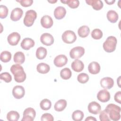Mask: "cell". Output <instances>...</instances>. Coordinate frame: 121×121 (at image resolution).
I'll use <instances>...</instances> for the list:
<instances>
[{
    "label": "cell",
    "instance_id": "obj_24",
    "mask_svg": "<svg viewBox=\"0 0 121 121\" xmlns=\"http://www.w3.org/2000/svg\"><path fill=\"white\" fill-rule=\"evenodd\" d=\"M13 60L15 63L19 64H21L25 62V54L22 52H17L14 55Z\"/></svg>",
    "mask_w": 121,
    "mask_h": 121
},
{
    "label": "cell",
    "instance_id": "obj_25",
    "mask_svg": "<svg viewBox=\"0 0 121 121\" xmlns=\"http://www.w3.org/2000/svg\"><path fill=\"white\" fill-rule=\"evenodd\" d=\"M37 71L41 74L47 73L50 69L49 65L45 63H40L36 66Z\"/></svg>",
    "mask_w": 121,
    "mask_h": 121
},
{
    "label": "cell",
    "instance_id": "obj_29",
    "mask_svg": "<svg viewBox=\"0 0 121 121\" xmlns=\"http://www.w3.org/2000/svg\"><path fill=\"white\" fill-rule=\"evenodd\" d=\"M72 75V72L71 70L68 68H65L62 69L60 72V77L64 79L67 80L70 78Z\"/></svg>",
    "mask_w": 121,
    "mask_h": 121
},
{
    "label": "cell",
    "instance_id": "obj_7",
    "mask_svg": "<svg viewBox=\"0 0 121 121\" xmlns=\"http://www.w3.org/2000/svg\"><path fill=\"white\" fill-rule=\"evenodd\" d=\"M36 116V112L34 109L28 107L23 112V117L22 121H33Z\"/></svg>",
    "mask_w": 121,
    "mask_h": 121
},
{
    "label": "cell",
    "instance_id": "obj_30",
    "mask_svg": "<svg viewBox=\"0 0 121 121\" xmlns=\"http://www.w3.org/2000/svg\"><path fill=\"white\" fill-rule=\"evenodd\" d=\"M40 106L43 110H48L52 106L51 101L48 99H44L41 101L40 103Z\"/></svg>",
    "mask_w": 121,
    "mask_h": 121
},
{
    "label": "cell",
    "instance_id": "obj_41",
    "mask_svg": "<svg viewBox=\"0 0 121 121\" xmlns=\"http://www.w3.org/2000/svg\"><path fill=\"white\" fill-rule=\"evenodd\" d=\"M114 100L119 104H121V92L120 91L116 92L114 96Z\"/></svg>",
    "mask_w": 121,
    "mask_h": 121
},
{
    "label": "cell",
    "instance_id": "obj_17",
    "mask_svg": "<svg viewBox=\"0 0 121 121\" xmlns=\"http://www.w3.org/2000/svg\"><path fill=\"white\" fill-rule=\"evenodd\" d=\"M34 41L30 38H24L21 43L20 45L21 48L25 50H28L35 45Z\"/></svg>",
    "mask_w": 121,
    "mask_h": 121
},
{
    "label": "cell",
    "instance_id": "obj_14",
    "mask_svg": "<svg viewBox=\"0 0 121 121\" xmlns=\"http://www.w3.org/2000/svg\"><path fill=\"white\" fill-rule=\"evenodd\" d=\"M101 86L105 89H110L114 85L113 79L110 77H104L100 80Z\"/></svg>",
    "mask_w": 121,
    "mask_h": 121
},
{
    "label": "cell",
    "instance_id": "obj_5",
    "mask_svg": "<svg viewBox=\"0 0 121 121\" xmlns=\"http://www.w3.org/2000/svg\"><path fill=\"white\" fill-rule=\"evenodd\" d=\"M63 41L66 43H72L77 39L75 33L71 30H67L63 32L61 36Z\"/></svg>",
    "mask_w": 121,
    "mask_h": 121
},
{
    "label": "cell",
    "instance_id": "obj_3",
    "mask_svg": "<svg viewBox=\"0 0 121 121\" xmlns=\"http://www.w3.org/2000/svg\"><path fill=\"white\" fill-rule=\"evenodd\" d=\"M117 43L116 38L113 36H108L103 44L104 50L107 52H112L115 51Z\"/></svg>",
    "mask_w": 121,
    "mask_h": 121
},
{
    "label": "cell",
    "instance_id": "obj_2",
    "mask_svg": "<svg viewBox=\"0 0 121 121\" xmlns=\"http://www.w3.org/2000/svg\"><path fill=\"white\" fill-rule=\"evenodd\" d=\"M104 110L107 113L110 119L112 121H118L121 118V107L115 104H110Z\"/></svg>",
    "mask_w": 121,
    "mask_h": 121
},
{
    "label": "cell",
    "instance_id": "obj_12",
    "mask_svg": "<svg viewBox=\"0 0 121 121\" xmlns=\"http://www.w3.org/2000/svg\"><path fill=\"white\" fill-rule=\"evenodd\" d=\"M68 62L67 56L64 54H60L57 56L54 59L53 63L57 67H62L65 65Z\"/></svg>",
    "mask_w": 121,
    "mask_h": 121
},
{
    "label": "cell",
    "instance_id": "obj_21",
    "mask_svg": "<svg viewBox=\"0 0 121 121\" xmlns=\"http://www.w3.org/2000/svg\"><path fill=\"white\" fill-rule=\"evenodd\" d=\"M87 4L92 6L93 9L96 10L101 9L104 6V4L101 0H86Z\"/></svg>",
    "mask_w": 121,
    "mask_h": 121
},
{
    "label": "cell",
    "instance_id": "obj_16",
    "mask_svg": "<svg viewBox=\"0 0 121 121\" xmlns=\"http://www.w3.org/2000/svg\"><path fill=\"white\" fill-rule=\"evenodd\" d=\"M40 22L42 26L45 28H51L53 24L52 18L48 15L43 16L41 18Z\"/></svg>",
    "mask_w": 121,
    "mask_h": 121
},
{
    "label": "cell",
    "instance_id": "obj_31",
    "mask_svg": "<svg viewBox=\"0 0 121 121\" xmlns=\"http://www.w3.org/2000/svg\"><path fill=\"white\" fill-rule=\"evenodd\" d=\"M0 59L1 61L3 62H8L11 59V53L8 51H3L0 53Z\"/></svg>",
    "mask_w": 121,
    "mask_h": 121
},
{
    "label": "cell",
    "instance_id": "obj_9",
    "mask_svg": "<svg viewBox=\"0 0 121 121\" xmlns=\"http://www.w3.org/2000/svg\"><path fill=\"white\" fill-rule=\"evenodd\" d=\"M21 39L20 34L17 32H13L10 34L7 38L9 43L11 46H15L17 45Z\"/></svg>",
    "mask_w": 121,
    "mask_h": 121
},
{
    "label": "cell",
    "instance_id": "obj_34",
    "mask_svg": "<svg viewBox=\"0 0 121 121\" xmlns=\"http://www.w3.org/2000/svg\"><path fill=\"white\" fill-rule=\"evenodd\" d=\"M91 36L92 37L96 40L100 39L103 35L102 31L98 28L94 29L91 32Z\"/></svg>",
    "mask_w": 121,
    "mask_h": 121
},
{
    "label": "cell",
    "instance_id": "obj_6",
    "mask_svg": "<svg viewBox=\"0 0 121 121\" xmlns=\"http://www.w3.org/2000/svg\"><path fill=\"white\" fill-rule=\"evenodd\" d=\"M85 53V49L81 46L73 48L69 52V56L71 59H78L81 58Z\"/></svg>",
    "mask_w": 121,
    "mask_h": 121
},
{
    "label": "cell",
    "instance_id": "obj_37",
    "mask_svg": "<svg viewBox=\"0 0 121 121\" xmlns=\"http://www.w3.org/2000/svg\"><path fill=\"white\" fill-rule=\"evenodd\" d=\"M9 9L7 7L3 5L0 6V18H5L8 14Z\"/></svg>",
    "mask_w": 121,
    "mask_h": 121
},
{
    "label": "cell",
    "instance_id": "obj_11",
    "mask_svg": "<svg viewBox=\"0 0 121 121\" xmlns=\"http://www.w3.org/2000/svg\"><path fill=\"white\" fill-rule=\"evenodd\" d=\"M111 95L110 93L105 89L100 90L97 94V99L103 103H105L110 100Z\"/></svg>",
    "mask_w": 121,
    "mask_h": 121
},
{
    "label": "cell",
    "instance_id": "obj_1",
    "mask_svg": "<svg viewBox=\"0 0 121 121\" xmlns=\"http://www.w3.org/2000/svg\"><path fill=\"white\" fill-rule=\"evenodd\" d=\"M10 71L14 77L15 81L18 83L24 82L26 79V74L24 69L19 64L13 65L10 68Z\"/></svg>",
    "mask_w": 121,
    "mask_h": 121
},
{
    "label": "cell",
    "instance_id": "obj_32",
    "mask_svg": "<svg viewBox=\"0 0 121 121\" xmlns=\"http://www.w3.org/2000/svg\"><path fill=\"white\" fill-rule=\"evenodd\" d=\"M84 116V113L80 110H76L72 114V118L75 121H81Z\"/></svg>",
    "mask_w": 121,
    "mask_h": 121
},
{
    "label": "cell",
    "instance_id": "obj_44",
    "mask_svg": "<svg viewBox=\"0 0 121 121\" xmlns=\"http://www.w3.org/2000/svg\"><path fill=\"white\" fill-rule=\"evenodd\" d=\"M48 1L50 3H54L55 2H56L57 1V0H48Z\"/></svg>",
    "mask_w": 121,
    "mask_h": 121
},
{
    "label": "cell",
    "instance_id": "obj_40",
    "mask_svg": "<svg viewBox=\"0 0 121 121\" xmlns=\"http://www.w3.org/2000/svg\"><path fill=\"white\" fill-rule=\"evenodd\" d=\"M17 2H18L20 3V5L24 7H27L32 5L33 3V0H17Z\"/></svg>",
    "mask_w": 121,
    "mask_h": 121
},
{
    "label": "cell",
    "instance_id": "obj_43",
    "mask_svg": "<svg viewBox=\"0 0 121 121\" xmlns=\"http://www.w3.org/2000/svg\"><path fill=\"white\" fill-rule=\"evenodd\" d=\"M105 2L108 4V5H112L115 2V0H105Z\"/></svg>",
    "mask_w": 121,
    "mask_h": 121
},
{
    "label": "cell",
    "instance_id": "obj_36",
    "mask_svg": "<svg viewBox=\"0 0 121 121\" xmlns=\"http://www.w3.org/2000/svg\"><path fill=\"white\" fill-rule=\"evenodd\" d=\"M0 79L4 80L6 83H9L12 80V77L8 72H3L0 74Z\"/></svg>",
    "mask_w": 121,
    "mask_h": 121
},
{
    "label": "cell",
    "instance_id": "obj_20",
    "mask_svg": "<svg viewBox=\"0 0 121 121\" xmlns=\"http://www.w3.org/2000/svg\"><path fill=\"white\" fill-rule=\"evenodd\" d=\"M101 67L100 64L96 61H93L89 63L88 66V70L92 74H97L100 71Z\"/></svg>",
    "mask_w": 121,
    "mask_h": 121
},
{
    "label": "cell",
    "instance_id": "obj_4",
    "mask_svg": "<svg viewBox=\"0 0 121 121\" xmlns=\"http://www.w3.org/2000/svg\"><path fill=\"white\" fill-rule=\"evenodd\" d=\"M36 17L37 13L33 9L27 10L26 12L25 16L24 18L23 22L24 25L27 27L31 26L33 25Z\"/></svg>",
    "mask_w": 121,
    "mask_h": 121
},
{
    "label": "cell",
    "instance_id": "obj_22",
    "mask_svg": "<svg viewBox=\"0 0 121 121\" xmlns=\"http://www.w3.org/2000/svg\"><path fill=\"white\" fill-rule=\"evenodd\" d=\"M67 102L65 99H60L57 101L54 106V110L57 112L63 111L67 106Z\"/></svg>",
    "mask_w": 121,
    "mask_h": 121
},
{
    "label": "cell",
    "instance_id": "obj_8",
    "mask_svg": "<svg viewBox=\"0 0 121 121\" xmlns=\"http://www.w3.org/2000/svg\"><path fill=\"white\" fill-rule=\"evenodd\" d=\"M40 41L43 44L46 46H50L54 43V38L51 34L45 33L41 35Z\"/></svg>",
    "mask_w": 121,
    "mask_h": 121
},
{
    "label": "cell",
    "instance_id": "obj_23",
    "mask_svg": "<svg viewBox=\"0 0 121 121\" xmlns=\"http://www.w3.org/2000/svg\"><path fill=\"white\" fill-rule=\"evenodd\" d=\"M106 17L108 21L112 23H116L119 18L118 13L113 10H109L107 13Z\"/></svg>",
    "mask_w": 121,
    "mask_h": 121
},
{
    "label": "cell",
    "instance_id": "obj_38",
    "mask_svg": "<svg viewBox=\"0 0 121 121\" xmlns=\"http://www.w3.org/2000/svg\"><path fill=\"white\" fill-rule=\"evenodd\" d=\"M99 119L101 121H110V119L107 113L104 110L101 112L99 114Z\"/></svg>",
    "mask_w": 121,
    "mask_h": 121
},
{
    "label": "cell",
    "instance_id": "obj_33",
    "mask_svg": "<svg viewBox=\"0 0 121 121\" xmlns=\"http://www.w3.org/2000/svg\"><path fill=\"white\" fill-rule=\"evenodd\" d=\"M60 1L64 4H67L71 9L77 8L79 5V1L78 0H60Z\"/></svg>",
    "mask_w": 121,
    "mask_h": 121
},
{
    "label": "cell",
    "instance_id": "obj_19",
    "mask_svg": "<svg viewBox=\"0 0 121 121\" xmlns=\"http://www.w3.org/2000/svg\"><path fill=\"white\" fill-rule=\"evenodd\" d=\"M71 67L74 71L77 72H79L83 70L84 68V64L81 60L76 59L72 62Z\"/></svg>",
    "mask_w": 121,
    "mask_h": 121
},
{
    "label": "cell",
    "instance_id": "obj_26",
    "mask_svg": "<svg viewBox=\"0 0 121 121\" xmlns=\"http://www.w3.org/2000/svg\"><path fill=\"white\" fill-rule=\"evenodd\" d=\"M90 33V29L87 26H80L78 30V35L82 38L86 37Z\"/></svg>",
    "mask_w": 121,
    "mask_h": 121
},
{
    "label": "cell",
    "instance_id": "obj_15",
    "mask_svg": "<svg viewBox=\"0 0 121 121\" xmlns=\"http://www.w3.org/2000/svg\"><path fill=\"white\" fill-rule=\"evenodd\" d=\"M23 14V10L19 8H16L14 9L10 14V19L13 21L19 20L22 17Z\"/></svg>",
    "mask_w": 121,
    "mask_h": 121
},
{
    "label": "cell",
    "instance_id": "obj_18",
    "mask_svg": "<svg viewBox=\"0 0 121 121\" xmlns=\"http://www.w3.org/2000/svg\"><path fill=\"white\" fill-rule=\"evenodd\" d=\"M66 10L62 6H58L54 10V17L58 20L62 19L66 15Z\"/></svg>",
    "mask_w": 121,
    "mask_h": 121
},
{
    "label": "cell",
    "instance_id": "obj_13",
    "mask_svg": "<svg viewBox=\"0 0 121 121\" xmlns=\"http://www.w3.org/2000/svg\"><path fill=\"white\" fill-rule=\"evenodd\" d=\"M87 109L90 113L96 115L100 112L101 107L99 104L96 102L93 101L88 104Z\"/></svg>",
    "mask_w": 121,
    "mask_h": 121
},
{
    "label": "cell",
    "instance_id": "obj_28",
    "mask_svg": "<svg viewBox=\"0 0 121 121\" xmlns=\"http://www.w3.org/2000/svg\"><path fill=\"white\" fill-rule=\"evenodd\" d=\"M19 117V114L15 111H11L7 114V119L9 121H17Z\"/></svg>",
    "mask_w": 121,
    "mask_h": 121
},
{
    "label": "cell",
    "instance_id": "obj_35",
    "mask_svg": "<svg viewBox=\"0 0 121 121\" xmlns=\"http://www.w3.org/2000/svg\"><path fill=\"white\" fill-rule=\"evenodd\" d=\"M77 80L80 83L85 84L88 81L89 76L86 73H81L78 75Z\"/></svg>",
    "mask_w": 121,
    "mask_h": 121
},
{
    "label": "cell",
    "instance_id": "obj_39",
    "mask_svg": "<svg viewBox=\"0 0 121 121\" xmlns=\"http://www.w3.org/2000/svg\"><path fill=\"white\" fill-rule=\"evenodd\" d=\"M41 120L42 121H53L54 120V118L51 114L45 113L42 115Z\"/></svg>",
    "mask_w": 121,
    "mask_h": 121
},
{
    "label": "cell",
    "instance_id": "obj_10",
    "mask_svg": "<svg viewBox=\"0 0 121 121\" xmlns=\"http://www.w3.org/2000/svg\"><path fill=\"white\" fill-rule=\"evenodd\" d=\"M13 96L17 99H19L24 97L25 94V90L22 86H14L12 92Z\"/></svg>",
    "mask_w": 121,
    "mask_h": 121
},
{
    "label": "cell",
    "instance_id": "obj_42",
    "mask_svg": "<svg viewBox=\"0 0 121 121\" xmlns=\"http://www.w3.org/2000/svg\"><path fill=\"white\" fill-rule=\"evenodd\" d=\"M96 121V119L93 116H88L85 119V121Z\"/></svg>",
    "mask_w": 121,
    "mask_h": 121
},
{
    "label": "cell",
    "instance_id": "obj_27",
    "mask_svg": "<svg viewBox=\"0 0 121 121\" xmlns=\"http://www.w3.org/2000/svg\"><path fill=\"white\" fill-rule=\"evenodd\" d=\"M47 53V51L46 48L43 47H38L36 51V57L38 59L42 60L45 58Z\"/></svg>",
    "mask_w": 121,
    "mask_h": 121
}]
</instances>
